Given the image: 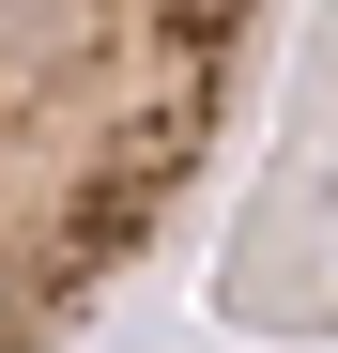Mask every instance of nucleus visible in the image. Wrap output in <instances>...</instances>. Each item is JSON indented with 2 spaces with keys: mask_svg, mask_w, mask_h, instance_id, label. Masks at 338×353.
Returning <instances> with one entry per match:
<instances>
[{
  "mask_svg": "<svg viewBox=\"0 0 338 353\" xmlns=\"http://www.w3.org/2000/svg\"><path fill=\"white\" fill-rule=\"evenodd\" d=\"M277 0H0V353H77L246 123Z\"/></svg>",
  "mask_w": 338,
  "mask_h": 353,
  "instance_id": "f257e3e1",
  "label": "nucleus"
}]
</instances>
